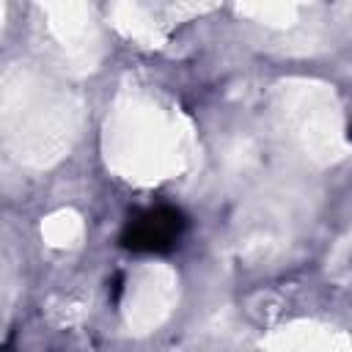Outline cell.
Listing matches in <instances>:
<instances>
[{
	"label": "cell",
	"instance_id": "6da1fadb",
	"mask_svg": "<svg viewBox=\"0 0 352 352\" xmlns=\"http://www.w3.org/2000/svg\"><path fill=\"white\" fill-rule=\"evenodd\" d=\"M182 228H184L182 212L170 206H157L129 220L121 239L132 250H168L182 236Z\"/></svg>",
	"mask_w": 352,
	"mask_h": 352
}]
</instances>
